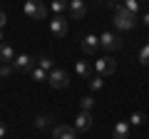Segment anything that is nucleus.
I'll list each match as a JSON object with an SVG mask.
<instances>
[{
    "label": "nucleus",
    "mask_w": 149,
    "mask_h": 139,
    "mask_svg": "<svg viewBox=\"0 0 149 139\" xmlns=\"http://www.w3.org/2000/svg\"><path fill=\"white\" fill-rule=\"evenodd\" d=\"M114 25H117L119 32H127V30H132L137 25V15L129 13L124 5H119V8H114Z\"/></svg>",
    "instance_id": "nucleus-1"
},
{
    "label": "nucleus",
    "mask_w": 149,
    "mask_h": 139,
    "mask_svg": "<svg viewBox=\"0 0 149 139\" xmlns=\"http://www.w3.org/2000/svg\"><path fill=\"white\" fill-rule=\"evenodd\" d=\"M100 47L109 50V52L119 50L122 47V35H117V32H102L100 35Z\"/></svg>",
    "instance_id": "nucleus-2"
},
{
    "label": "nucleus",
    "mask_w": 149,
    "mask_h": 139,
    "mask_svg": "<svg viewBox=\"0 0 149 139\" xmlns=\"http://www.w3.org/2000/svg\"><path fill=\"white\" fill-rule=\"evenodd\" d=\"M25 15L30 17V20H45V17H47V10H45V5H40L37 0H25Z\"/></svg>",
    "instance_id": "nucleus-3"
},
{
    "label": "nucleus",
    "mask_w": 149,
    "mask_h": 139,
    "mask_svg": "<svg viewBox=\"0 0 149 139\" xmlns=\"http://www.w3.org/2000/svg\"><path fill=\"white\" fill-rule=\"evenodd\" d=\"M47 82L55 87V90H65V87L70 85V80H67V72H65V70H60V67H55L52 72H50Z\"/></svg>",
    "instance_id": "nucleus-4"
},
{
    "label": "nucleus",
    "mask_w": 149,
    "mask_h": 139,
    "mask_svg": "<svg viewBox=\"0 0 149 139\" xmlns=\"http://www.w3.org/2000/svg\"><path fill=\"white\" fill-rule=\"evenodd\" d=\"M95 67H97V75L109 77V75H114V70H117V62H114L112 57H102V60H97V62H95Z\"/></svg>",
    "instance_id": "nucleus-5"
},
{
    "label": "nucleus",
    "mask_w": 149,
    "mask_h": 139,
    "mask_svg": "<svg viewBox=\"0 0 149 139\" xmlns=\"http://www.w3.org/2000/svg\"><path fill=\"white\" fill-rule=\"evenodd\" d=\"M50 30H52L55 38H65V35H67V20H65L62 15H55L52 20H50Z\"/></svg>",
    "instance_id": "nucleus-6"
},
{
    "label": "nucleus",
    "mask_w": 149,
    "mask_h": 139,
    "mask_svg": "<svg viewBox=\"0 0 149 139\" xmlns=\"http://www.w3.org/2000/svg\"><path fill=\"white\" fill-rule=\"evenodd\" d=\"M90 127H92V114L90 112H80L74 117V129L77 132H87Z\"/></svg>",
    "instance_id": "nucleus-7"
},
{
    "label": "nucleus",
    "mask_w": 149,
    "mask_h": 139,
    "mask_svg": "<svg viewBox=\"0 0 149 139\" xmlns=\"http://www.w3.org/2000/svg\"><path fill=\"white\" fill-rule=\"evenodd\" d=\"M52 139H74V127L57 124V127L52 129Z\"/></svg>",
    "instance_id": "nucleus-8"
},
{
    "label": "nucleus",
    "mask_w": 149,
    "mask_h": 139,
    "mask_svg": "<svg viewBox=\"0 0 149 139\" xmlns=\"http://www.w3.org/2000/svg\"><path fill=\"white\" fill-rule=\"evenodd\" d=\"M82 50H85L87 55H95L97 50H100V38H97V35H85V40H82Z\"/></svg>",
    "instance_id": "nucleus-9"
},
{
    "label": "nucleus",
    "mask_w": 149,
    "mask_h": 139,
    "mask_svg": "<svg viewBox=\"0 0 149 139\" xmlns=\"http://www.w3.org/2000/svg\"><path fill=\"white\" fill-rule=\"evenodd\" d=\"M67 10H70V15H72V17H85L87 5H85V0H70Z\"/></svg>",
    "instance_id": "nucleus-10"
},
{
    "label": "nucleus",
    "mask_w": 149,
    "mask_h": 139,
    "mask_svg": "<svg viewBox=\"0 0 149 139\" xmlns=\"http://www.w3.org/2000/svg\"><path fill=\"white\" fill-rule=\"evenodd\" d=\"M129 127H132L129 122H117L114 129H112V137L114 139H129Z\"/></svg>",
    "instance_id": "nucleus-11"
},
{
    "label": "nucleus",
    "mask_w": 149,
    "mask_h": 139,
    "mask_svg": "<svg viewBox=\"0 0 149 139\" xmlns=\"http://www.w3.org/2000/svg\"><path fill=\"white\" fill-rule=\"evenodd\" d=\"M0 60H3V62H10V65H13V60H15V50L8 42H0Z\"/></svg>",
    "instance_id": "nucleus-12"
},
{
    "label": "nucleus",
    "mask_w": 149,
    "mask_h": 139,
    "mask_svg": "<svg viewBox=\"0 0 149 139\" xmlns=\"http://www.w3.org/2000/svg\"><path fill=\"white\" fill-rule=\"evenodd\" d=\"M30 62H32L30 55H17V57L13 60V67L15 70H30Z\"/></svg>",
    "instance_id": "nucleus-13"
},
{
    "label": "nucleus",
    "mask_w": 149,
    "mask_h": 139,
    "mask_svg": "<svg viewBox=\"0 0 149 139\" xmlns=\"http://www.w3.org/2000/svg\"><path fill=\"white\" fill-rule=\"evenodd\" d=\"M74 70H77V75H80V77H92V70H90V65H87L85 60H80V62L74 65Z\"/></svg>",
    "instance_id": "nucleus-14"
},
{
    "label": "nucleus",
    "mask_w": 149,
    "mask_h": 139,
    "mask_svg": "<svg viewBox=\"0 0 149 139\" xmlns=\"http://www.w3.org/2000/svg\"><path fill=\"white\" fill-rule=\"evenodd\" d=\"M30 75H32V80H35V82H42V80H47V77H50V72H45L42 67H35Z\"/></svg>",
    "instance_id": "nucleus-15"
},
{
    "label": "nucleus",
    "mask_w": 149,
    "mask_h": 139,
    "mask_svg": "<svg viewBox=\"0 0 149 139\" xmlns=\"http://www.w3.org/2000/svg\"><path fill=\"white\" fill-rule=\"evenodd\" d=\"M37 67H42L45 72H52L55 65H52V60H50V57H40V60H37Z\"/></svg>",
    "instance_id": "nucleus-16"
},
{
    "label": "nucleus",
    "mask_w": 149,
    "mask_h": 139,
    "mask_svg": "<svg viewBox=\"0 0 149 139\" xmlns=\"http://www.w3.org/2000/svg\"><path fill=\"white\" fill-rule=\"evenodd\" d=\"M92 107H95V99H92V97H82L80 99V109L82 112H90Z\"/></svg>",
    "instance_id": "nucleus-17"
},
{
    "label": "nucleus",
    "mask_w": 149,
    "mask_h": 139,
    "mask_svg": "<svg viewBox=\"0 0 149 139\" xmlns=\"http://www.w3.org/2000/svg\"><path fill=\"white\" fill-rule=\"evenodd\" d=\"M35 127L37 129H47L50 127V117H47V114H40V117L35 119Z\"/></svg>",
    "instance_id": "nucleus-18"
},
{
    "label": "nucleus",
    "mask_w": 149,
    "mask_h": 139,
    "mask_svg": "<svg viewBox=\"0 0 149 139\" xmlns=\"http://www.w3.org/2000/svg\"><path fill=\"white\" fill-rule=\"evenodd\" d=\"M102 85H104V77H102V75H92L90 77V87H92V90H100Z\"/></svg>",
    "instance_id": "nucleus-19"
},
{
    "label": "nucleus",
    "mask_w": 149,
    "mask_h": 139,
    "mask_svg": "<svg viewBox=\"0 0 149 139\" xmlns=\"http://www.w3.org/2000/svg\"><path fill=\"white\" fill-rule=\"evenodd\" d=\"M129 124H132V127H139V124H144V114H142V112H134L132 117H129Z\"/></svg>",
    "instance_id": "nucleus-20"
},
{
    "label": "nucleus",
    "mask_w": 149,
    "mask_h": 139,
    "mask_svg": "<svg viewBox=\"0 0 149 139\" xmlns=\"http://www.w3.org/2000/svg\"><path fill=\"white\" fill-rule=\"evenodd\" d=\"M139 62H142V65H149V42L139 50Z\"/></svg>",
    "instance_id": "nucleus-21"
},
{
    "label": "nucleus",
    "mask_w": 149,
    "mask_h": 139,
    "mask_svg": "<svg viewBox=\"0 0 149 139\" xmlns=\"http://www.w3.org/2000/svg\"><path fill=\"white\" fill-rule=\"evenodd\" d=\"M13 70H15V67H13L10 62H3V65H0V77H10Z\"/></svg>",
    "instance_id": "nucleus-22"
},
{
    "label": "nucleus",
    "mask_w": 149,
    "mask_h": 139,
    "mask_svg": "<svg viewBox=\"0 0 149 139\" xmlns=\"http://www.w3.org/2000/svg\"><path fill=\"white\" fill-rule=\"evenodd\" d=\"M124 8H127L129 13H134V15L139 13V3H137V0H124Z\"/></svg>",
    "instance_id": "nucleus-23"
},
{
    "label": "nucleus",
    "mask_w": 149,
    "mask_h": 139,
    "mask_svg": "<svg viewBox=\"0 0 149 139\" xmlns=\"http://www.w3.org/2000/svg\"><path fill=\"white\" fill-rule=\"evenodd\" d=\"M65 5H70V0H52V10L55 13H62Z\"/></svg>",
    "instance_id": "nucleus-24"
},
{
    "label": "nucleus",
    "mask_w": 149,
    "mask_h": 139,
    "mask_svg": "<svg viewBox=\"0 0 149 139\" xmlns=\"http://www.w3.org/2000/svg\"><path fill=\"white\" fill-rule=\"evenodd\" d=\"M5 22H8V15L3 10H0V30H3V27H5Z\"/></svg>",
    "instance_id": "nucleus-25"
},
{
    "label": "nucleus",
    "mask_w": 149,
    "mask_h": 139,
    "mask_svg": "<svg viewBox=\"0 0 149 139\" xmlns=\"http://www.w3.org/2000/svg\"><path fill=\"white\" fill-rule=\"evenodd\" d=\"M5 134H8V127H5V122H0V139H5Z\"/></svg>",
    "instance_id": "nucleus-26"
},
{
    "label": "nucleus",
    "mask_w": 149,
    "mask_h": 139,
    "mask_svg": "<svg viewBox=\"0 0 149 139\" xmlns=\"http://www.w3.org/2000/svg\"><path fill=\"white\" fill-rule=\"evenodd\" d=\"M144 25H149V13H144Z\"/></svg>",
    "instance_id": "nucleus-27"
},
{
    "label": "nucleus",
    "mask_w": 149,
    "mask_h": 139,
    "mask_svg": "<svg viewBox=\"0 0 149 139\" xmlns=\"http://www.w3.org/2000/svg\"><path fill=\"white\" fill-rule=\"evenodd\" d=\"M0 42H3V30H0Z\"/></svg>",
    "instance_id": "nucleus-28"
},
{
    "label": "nucleus",
    "mask_w": 149,
    "mask_h": 139,
    "mask_svg": "<svg viewBox=\"0 0 149 139\" xmlns=\"http://www.w3.org/2000/svg\"><path fill=\"white\" fill-rule=\"evenodd\" d=\"M147 40H149V38H147Z\"/></svg>",
    "instance_id": "nucleus-29"
}]
</instances>
